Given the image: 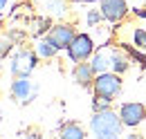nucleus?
<instances>
[{
  "label": "nucleus",
  "mask_w": 146,
  "mask_h": 139,
  "mask_svg": "<svg viewBox=\"0 0 146 139\" xmlns=\"http://www.w3.org/2000/svg\"><path fill=\"white\" fill-rule=\"evenodd\" d=\"M52 29L50 25V16H36V18H29V34L40 36V34H47Z\"/></svg>",
  "instance_id": "f8f14e48"
},
{
  "label": "nucleus",
  "mask_w": 146,
  "mask_h": 139,
  "mask_svg": "<svg viewBox=\"0 0 146 139\" xmlns=\"http://www.w3.org/2000/svg\"><path fill=\"white\" fill-rule=\"evenodd\" d=\"M11 47H14L11 38H0V58H2V56H7V54L11 52Z\"/></svg>",
  "instance_id": "f3484780"
},
{
  "label": "nucleus",
  "mask_w": 146,
  "mask_h": 139,
  "mask_svg": "<svg viewBox=\"0 0 146 139\" xmlns=\"http://www.w3.org/2000/svg\"><path fill=\"white\" fill-rule=\"evenodd\" d=\"M110 68H112V72H117V74H124L128 70V58L121 52L115 50V52L110 54Z\"/></svg>",
  "instance_id": "4468645a"
},
{
  "label": "nucleus",
  "mask_w": 146,
  "mask_h": 139,
  "mask_svg": "<svg viewBox=\"0 0 146 139\" xmlns=\"http://www.w3.org/2000/svg\"><path fill=\"white\" fill-rule=\"evenodd\" d=\"M101 20H106L104 14H101V9H90V11H88V25H90V27H97Z\"/></svg>",
  "instance_id": "dca6fc26"
},
{
  "label": "nucleus",
  "mask_w": 146,
  "mask_h": 139,
  "mask_svg": "<svg viewBox=\"0 0 146 139\" xmlns=\"http://www.w3.org/2000/svg\"><path fill=\"white\" fill-rule=\"evenodd\" d=\"M74 2H81V5H86V2H94V0H74Z\"/></svg>",
  "instance_id": "4be33fe9"
},
{
  "label": "nucleus",
  "mask_w": 146,
  "mask_h": 139,
  "mask_svg": "<svg viewBox=\"0 0 146 139\" xmlns=\"http://www.w3.org/2000/svg\"><path fill=\"white\" fill-rule=\"evenodd\" d=\"M99 9H101L104 18L110 23H119L128 14L126 0H99Z\"/></svg>",
  "instance_id": "0eeeda50"
},
{
  "label": "nucleus",
  "mask_w": 146,
  "mask_h": 139,
  "mask_svg": "<svg viewBox=\"0 0 146 139\" xmlns=\"http://www.w3.org/2000/svg\"><path fill=\"white\" fill-rule=\"evenodd\" d=\"M133 38H135V45L137 47H146V32L144 29H135Z\"/></svg>",
  "instance_id": "a211bd4d"
},
{
  "label": "nucleus",
  "mask_w": 146,
  "mask_h": 139,
  "mask_svg": "<svg viewBox=\"0 0 146 139\" xmlns=\"http://www.w3.org/2000/svg\"><path fill=\"white\" fill-rule=\"evenodd\" d=\"M94 52V43L88 34H76L72 40V45L68 47V54L74 63H81V61H88Z\"/></svg>",
  "instance_id": "20e7f679"
},
{
  "label": "nucleus",
  "mask_w": 146,
  "mask_h": 139,
  "mask_svg": "<svg viewBox=\"0 0 146 139\" xmlns=\"http://www.w3.org/2000/svg\"><path fill=\"white\" fill-rule=\"evenodd\" d=\"M40 7L45 9L47 16H65L68 11V2L65 0H38Z\"/></svg>",
  "instance_id": "9b49d317"
},
{
  "label": "nucleus",
  "mask_w": 146,
  "mask_h": 139,
  "mask_svg": "<svg viewBox=\"0 0 146 139\" xmlns=\"http://www.w3.org/2000/svg\"><path fill=\"white\" fill-rule=\"evenodd\" d=\"M56 52H58V50L54 47V43H52L47 36H45V38H40V40L36 43V54L40 56V58H52Z\"/></svg>",
  "instance_id": "ddd939ff"
},
{
  "label": "nucleus",
  "mask_w": 146,
  "mask_h": 139,
  "mask_svg": "<svg viewBox=\"0 0 146 139\" xmlns=\"http://www.w3.org/2000/svg\"><path fill=\"white\" fill-rule=\"evenodd\" d=\"M119 117H121V123H124V126H128V128H137V126L146 119V105L139 103V101L124 103L121 108H119Z\"/></svg>",
  "instance_id": "423d86ee"
},
{
  "label": "nucleus",
  "mask_w": 146,
  "mask_h": 139,
  "mask_svg": "<svg viewBox=\"0 0 146 139\" xmlns=\"http://www.w3.org/2000/svg\"><path fill=\"white\" fill-rule=\"evenodd\" d=\"M36 61H38V54L29 52V50H20L18 54H14L9 70H11L14 76H29L36 68Z\"/></svg>",
  "instance_id": "7ed1b4c3"
},
{
  "label": "nucleus",
  "mask_w": 146,
  "mask_h": 139,
  "mask_svg": "<svg viewBox=\"0 0 146 139\" xmlns=\"http://www.w3.org/2000/svg\"><path fill=\"white\" fill-rule=\"evenodd\" d=\"M58 139H86V132L76 121H65L58 128Z\"/></svg>",
  "instance_id": "9d476101"
},
{
  "label": "nucleus",
  "mask_w": 146,
  "mask_h": 139,
  "mask_svg": "<svg viewBox=\"0 0 146 139\" xmlns=\"http://www.w3.org/2000/svg\"><path fill=\"white\" fill-rule=\"evenodd\" d=\"M126 139H144V137H142V135H137V132H133V135H128Z\"/></svg>",
  "instance_id": "aec40b11"
},
{
  "label": "nucleus",
  "mask_w": 146,
  "mask_h": 139,
  "mask_svg": "<svg viewBox=\"0 0 146 139\" xmlns=\"http://www.w3.org/2000/svg\"><path fill=\"white\" fill-rule=\"evenodd\" d=\"M34 92H36V85L29 81V76H16V79H14L11 94H14L16 99H20V101H32Z\"/></svg>",
  "instance_id": "1a4fd4ad"
},
{
  "label": "nucleus",
  "mask_w": 146,
  "mask_h": 139,
  "mask_svg": "<svg viewBox=\"0 0 146 139\" xmlns=\"http://www.w3.org/2000/svg\"><path fill=\"white\" fill-rule=\"evenodd\" d=\"M5 5H7V0H0V11L5 9Z\"/></svg>",
  "instance_id": "412c9836"
},
{
  "label": "nucleus",
  "mask_w": 146,
  "mask_h": 139,
  "mask_svg": "<svg viewBox=\"0 0 146 139\" xmlns=\"http://www.w3.org/2000/svg\"><path fill=\"white\" fill-rule=\"evenodd\" d=\"M92 70L97 72V74H101V72H108L110 68V56H106L104 52H97L94 56H92Z\"/></svg>",
  "instance_id": "2eb2a0df"
},
{
  "label": "nucleus",
  "mask_w": 146,
  "mask_h": 139,
  "mask_svg": "<svg viewBox=\"0 0 146 139\" xmlns=\"http://www.w3.org/2000/svg\"><path fill=\"white\" fill-rule=\"evenodd\" d=\"M74 36H76V32H74L72 25H68V23H56V25H52V29L47 32V38L54 43L56 50H68L72 45Z\"/></svg>",
  "instance_id": "39448f33"
},
{
  "label": "nucleus",
  "mask_w": 146,
  "mask_h": 139,
  "mask_svg": "<svg viewBox=\"0 0 146 139\" xmlns=\"http://www.w3.org/2000/svg\"><path fill=\"white\" fill-rule=\"evenodd\" d=\"M106 108H110L108 101H104V99L94 97V101H92V110H94V112H99V110H106Z\"/></svg>",
  "instance_id": "6ab92c4d"
},
{
  "label": "nucleus",
  "mask_w": 146,
  "mask_h": 139,
  "mask_svg": "<svg viewBox=\"0 0 146 139\" xmlns=\"http://www.w3.org/2000/svg\"><path fill=\"white\" fill-rule=\"evenodd\" d=\"M121 128H124V123H121L119 112H115L110 108L94 112L90 119V130L94 139H119Z\"/></svg>",
  "instance_id": "f257e3e1"
},
{
  "label": "nucleus",
  "mask_w": 146,
  "mask_h": 139,
  "mask_svg": "<svg viewBox=\"0 0 146 139\" xmlns=\"http://www.w3.org/2000/svg\"><path fill=\"white\" fill-rule=\"evenodd\" d=\"M92 92L94 97L104 99V101H115L121 92V74L117 72H101L94 76V83H92Z\"/></svg>",
  "instance_id": "f03ea898"
},
{
  "label": "nucleus",
  "mask_w": 146,
  "mask_h": 139,
  "mask_svg": "<svg viewBox=\"0 0 146 139\" xmlns=\"http://www.w3.org/2000/svg\"><path fill=\"white\" fill-rule=\"evenodd\" d=\"M94 76H97V72L92 70L90 63H86V61H81V63H76L72 70V79L76 85L81 87H92V83H94Z\"/></svg>",
  "instance_id": "6e6552de"
}]
</instances>
